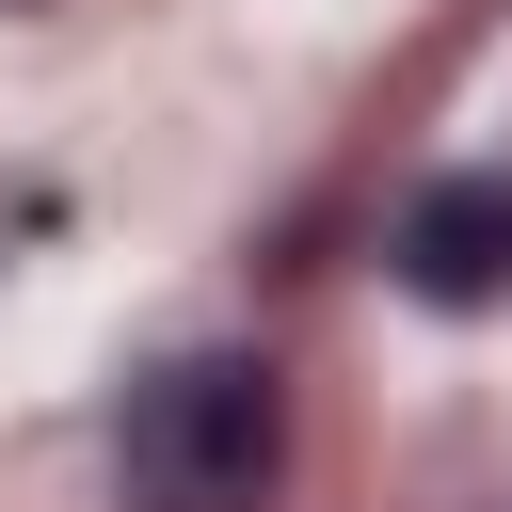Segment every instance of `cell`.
Segmentation results:
<instances>
[{
    "instance_id": "cell-1",
    "label": "cell",
    "mask_w": 512,
    "mask_h": 512,
    "mask_svg": "<svg viewBox=\"0 0 512 512\" xmlns=\"http://www.w3.org/2000/svg\"><path fill=\"white\" fill-rule=\"evenodd\" d=\"M112 480H128V512H272V480H288V384L256 352H176L128 400Z\"/></svg>"
},
{
    "instance_id": "cell-2",
    "label": "cell",
    "mask_w": 512,
    "mask_h": 512,
    "mask_svg": "<svg viewBox=\"0 0 512 512\" xmlns=\"http://www.w3.org/2000/svg\"><path fill=\"white\" fill-rule=\"evenodd\" d=\"M384 256H400L416 304H496V288H512V176H432Z\"/></svg>"
}]
</instances>
